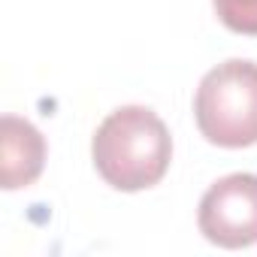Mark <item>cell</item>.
Returning a JSON list of instances; mask_svg holds the SVG:
<instances>
[{
  "label": "cell",
  "mask_w": 257,
  "mask_h": 257,
  "mask_svg": "<svg viewBox=\"0 0 257 257\" xmlns=\"http://www.w3.org/2000/svg\"><path fill=\"white\" fill-rule=\"evenodd\" d=\"M200 233L221 248H248L257 242V176L233 173L218 179L200 200Z\"/></svg>",
  "instance_id": "cell-3"
},
{
  "label": "cell",
  "mask_w": 257,
  "mask_h": 257,
  "mask_svg": "<svg viewBox=\"0 0 257 257\" xmlns=\"http://www.w3.org/2000/svg\"><path fill=\"white\" fill-rule=\"evenodd\" d=\"M200 134L221 149H248L257 143V64L224 61L209 70L194 97Z\"/></svg>",
  "instance_id": "cell-2"
},
{
  "label": "cell",
  "mask_w": 257,
  "mask_h": 257,
  "mask_svg": "<svg viewBox=\"0 0 257 257\" xmlns=\"http://www.w3.org/2000/svg\"><path fill=\"white\" fill-rule=\"evenodd\" d=\"M91 155L97 173L115 191H146L167 176L173 137L152 109L121 106L97 127Z\"/></svg>",
  "instance_id": "cell-1"
},
{
  "label": "cell",
  "mask_w": 257,
  "mask_h": 257,
  "mask_svg": "<svg viewBox=\"0 0 257 257\" xmlns=\"http://www.w3.org/2000/svg\"><path fill=\"white\" fill-rule=\"evenodd\" d=\"M46 167V140L28 118L4 115L0 121V185L7 191L28 188Z\"/></svg>",
  "instance_id": "cell-4"
},
{
  "label": "cell",
  "mask_w": 257,
  "mask_h": 257,
  "mask_svg": "<svg viewBox=\"0 0 257 257\" xmlns=\"http://www.w3.org/2000/svg\"><path fill=\"white\" fill-rule=\"evenodd\" d=\"M221 25L242 37H257V0H212Z\"/></svg>",
  "instance_id": "cell-5"
}]
</instances>
